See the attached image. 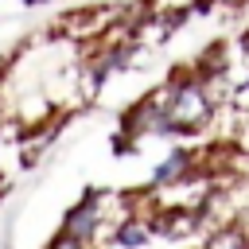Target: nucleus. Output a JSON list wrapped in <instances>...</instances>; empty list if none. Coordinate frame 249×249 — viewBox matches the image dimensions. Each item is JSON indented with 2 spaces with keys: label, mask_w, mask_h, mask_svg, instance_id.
I'll return each instance as SVG.
<instances>
[{
  "label": "nucleus",
  "mask_w": 249,
  "mask_h": 249,
  "mask_svg": "<svg viewBox=\"0 0 249 249\" xmlns=\"http://www.w3.org/2000/svg\"><path fill=\"white\" fill-rule=\"evenodd\" d=\"M156 214V210H152ZM152 214H124L121 222H113V233H109V249H144L152 237H156V222Z\"/></svg>",
  "instance_id": "nucleus-5"
},
{
  "label": "nucleus",
  "mask_w": 249,
  "mask_h": 249,
  "mask_svg": "<svg viewBox=\"0 0 249 249\" xmlns=\"http://www.w3.org/2000/svg\"><path fill=\"white\" fill-rule=\"evenodd\" d=\"M109 195L105 191H86L66 214H62V230L58 233H66V237H74V241H82V245H97L101 241V233H105V222H109Z\"/></svg>",
  "instance_id": "nucleus-2"
},
{
  "label": "nucleus",
  "mask_w": 249,
  "mask_h": 249,
  "mask_svg": "<svg viewBox=\"0 0 249 249\" xmlns=\"http://www.w3.org/2000/svg\"><path fill=\"white\" fill-rule=\"evenodd\" d=\"M198 156H202V152H191V148H171L167 156H160L156 167H152V175H148L152 195H167V191L183 187L191 175H198V171H202V160H198Z\"/></svg>",
  "instance_id": "nucleus-4"
},
{
  "label": "nucleus",
  "mask_w": 249,
  "mask_h": 249,
  "mask_svg": "<svg viewBox=\"0 0 249 249\" xmlns=\"http://www.w3.org/2000/svg\"><path fill=\"white\" fill-rule=\"evenodd\" d=\"M121 128H124V136L128 140H163V136H179L175 132V124H171V117H167V109H163V101H160V93H148V97H140L136 105H128V113L121 117Z\"/></svg>",
  "instance_id": "nucleus-3"
},
{
  "label": "nucleus",
  "mask_w": 249,
  "mask_h": 249,
  "mask_svg": "<svg viewBox=\"0 0 249 249\" xmlns=\"http://www.w3.org/2000/svg\"><path fill=\"white\" fill-rule=\"evenodd\" d=\"M202 249H249V230H245L241 222L218 226V230L202 241Z\"/></svg>",
  "instance_id": "nucleus-6"
},
{
  "label": "nucleus",
  "mask_w": 249,
  "mask_h": 249,
  "mask_svg": "<svg viewBox=\"0 0 249 249\" xmlns=\"http://www.w3.org/2000/svg\"><path fill=\"white\" fill-rule=\"evenodd\" d=\"M27 8H39V4H51V0H23Z\"/></svg>",
  "instance_id": "nucleus-9"
},
{
  "label": "nucleus",
  "mask_w": 249,
  "mask_h": 249,
  "mask_svg": "<svg viewBox=\"0 0 249 249\" xmlns=\"http://www.w3.org/2000/svg\"><path fill=\"white\" fill-rule=\"evenodd\" d=\"M47 249H89V245H82V241H74V237H66V233H54V241H51Z\"/></svg>",
  "instance_id": "nucleus-7"
},
{
  "label": "nucleus",
  "mask_w": 249,
  "mask_h": 249,
  "mask_svg": "<svg viewBox=\"0 0 249 249\" xmlns=\"http://www.w3.org/2000/svg\"><path fill=\"white\" fill-rule=\"evenodd\" d=\"M156 93H160V101H163V109H167V117H171V124H175L179 136L206 128L210 117H214V109H218L214 97H210V89H206V82L198 78L195 66H191V70H175Z\"/></svg>",
  "instance_id": "nucleus-1"
},
{
  "label": "nucleus",
  "mask_w": 249,
  "mask_h": 249,
  "mask_svg": "<svg viewBox=\"0 0 249 249\" xmlns=\"http://www.w3.org/2000/svg\"><path fill=\"white\" fill-rule=\"evenodd\" d=\"M214 4H226V8H245L249 0H214Z\"/></svg>",
  "instance_id": "nucleus-8"
}]
</instances>
